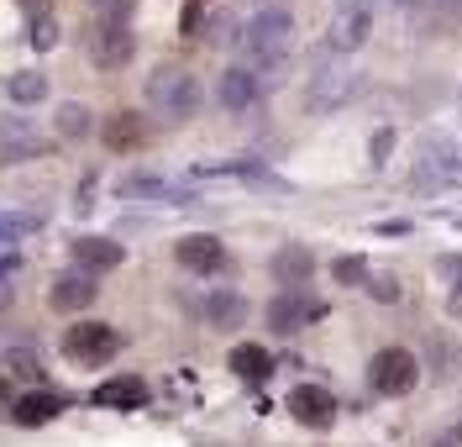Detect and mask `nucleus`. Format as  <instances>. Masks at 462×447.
I'll list each match as a JSON object with an SVG mask.
<instances>
[{"label": "nucleus", "instance_id": "nucleus-1", "mask_svg": "<svg viewBox=\"0 0 462 447\" xmlns=\"http://www.w3.org/2000/svg\"><path fill=\"white\" fill-rule=\"evenodd\" d=\"M236 48H242V69H253L258 79L273 74L289 59V48H294V16L279 11V5H263L258 16L236 32Z\"/></svg>", "mask_w": 462, "mask_h": 447}, {"label": "nucleus", "instance_id": "nucleus-2", "mask_svg": "<svg viewBox=\"0 0 462 447\" xmlns=\"http://www.w3.org/2000/svg\"><path fill=\"white\" fill-rule=\"evenodd\" d=\"M147 106H152V116H163V121H189L195 106H200V79L189 69L163 63V69L147 74Z\"/></svg>", "mask_w": 462, "mask_h": 447}, {"label": "nucleus", "instance_id": "nucleus-3", "mask_svg": "<svg viewBox=\"0 0 462 447\" xmlns=\"http://www.w3.org/2000/svg\"><path fill=\"white\" fill-rule=\"evenodd\" d=\"M457 184H462V148L452 137H426L415 169H410V190L415 195H441V190H457Z\"/></svg>", "mask_w": 462, "mask_h": 447}, {"label": "nucleus", "instance_id": "nucleus-4", "mask_svg": "<svg viewBox=\"0 0 462 447\" xmlns=\"http://www.w3.org/2000/svg\"><path fill=\"white\" fill-rule=\"evenodd\" d=\"M63 358L74 363V368H100V363H111L116 348H121V331L106 327V321H74V327L63 331Z\"/></svg>", "mask_w": 462, "mask_h": 447}, {"label": "nucleus", "instance_id": "nucleus-5", "mask_svg": "<svg viewBox=\"0 0 462 447\" xmlns=\"http://www.w3.org/2000/svg\"><path fill=\"white\" fill-rule=\"evenodd\" d=\"M415 385H420V363H415V353H404V348L374 353V363H368V389H374V395L400 400V395H410Z\"/></svg>", "mask_w": 462, "mask_h": 447}, {"label": "nucleus", "instance_id": "nucleus-6", "mask_svg": "<svg viewBox=\"0 0 462 447\" xmlns=\"http://www.w3.org/2000/svg\"><path fill=\"white\" fill-rule=\"evenodd\" d=\"M374 32V0H342L326 22V48L331 53H357Z\"/></svg>", "mask_w": 462, "mask_h": 447}, {"label": "nucleus", "instance_id": "nucleus-7", "mask_svg": "<svg viewBox=\"0 0 462 447\" xmlns=\"http://www.w3.org/2000/svg\"><path fill=\"white\" fill-rule=\"evenodd\" d=\"M132 59H137V37H132V27L116 22V16H100L95 32H89V63L116 74V69H126Z\"/></svg>", "mask_w": 462, "mask_h": 447}, {"label": "nucleus", "instance_id": "nucleus-8", "mask_svg": "<svg viewBox=\"0 0 462 447\" xmlns=\"http://www.w3.org/2000/svg\"><path fill=\"white\" fill-rule=\"evenodd\" d=\"M352 95H357V74L342 69V63H320L316 74H310V85H305V111L326 116V111L346 106Z\"/></svg>", "mask_w": 462, "mask_h": 447}, {"label": "nucleus", "instance_id": "nucleus-9", "mask_svg": "<svg viewBox=\"0 0 462 447\" xmlns=\"http://www.w3.org/2000/svg\"><path fill=\"white\" fill-rule=\"evenodd\" d=\"M95 300H100L95 274H63V279H53V290H48V305H53L58 316H79Z\"/></svg>", "mask_w": 462, "mask_h": 447}, {"label": "nucleus", "instance_id": "nucleus-10", "mask_svg": "<svg viewBox=\"0 0 462 447\" xmlns=\"http://www.w3.org/2000/svg\"><path fill=\"white\" fill-rule=\"evenodd\" d=\"M289 416L305 421V426H331L337 416V395L326 385H294L289 389Z\"/></svg>", "mask_w": 462, "mask_h": 447}, {"label": "nucleus", "instance_id": "nucleus-11", "mask_svg": "<svg viewBox=\"0 0 462 447\" xmlns=\"http://www.w3.org/2000/svg\"><path fill=\"white\" fill-rule=\"evenodd\" d=\"M173 258L189 268V274H216V268H226V247H221V237L189 232V237L173 242Z\"/></svg>", "mask_w": 462, "mask_h": 447}, {"label": "nucleus", "instance_id": "nucleus-12", "mask_svg": "<svg viewBox=\"0 0 462 447\" xmlns=\"http://www.w3.org/2000/svg\"><path fill=\"white\" fill-rule=\"evenodd\" d=\"M116 200H173L179 206V200H189V190L158 174H121L116 179Z\"/></svg>", "mask_w": 462, "mask_h": 447}, {"label": "nucleus", "instance_id": "nucleus-13", "mask_svg": "<svg viewBox=\"0 0 462 447\" xmlns=\"http://www.w3.org/2000/svg\"><path fill=\"white\" fill-rule=\"evenodd\" d=\"M216 100L226 106V111H247V106H258L263 100V79L253 74V69H226L221 79H216Z\"/></svg>", "mask_w": 462, "mask_h": 447}, {"label": "nucleus", "instance_id": "nucleus-14", "mask_svg": "<svg viewBox=\"0 0 462 447\" xmlns=\"http://www.w3.org/2000/svg\"><path fill=\"white\" fill-rule=\"evenodd\" d=\"M63 405H69L63 395H53V389L37 385V389H27V395H16V400H11V421L32 432V426H48V421H53Z\"/></svg>", "mask_w": 462, "mask_h": 447}, {"label": "nucleus", "instance_id": "nucleus-15", "mask_svg": "<svg viewBox=\"0 0 462 447\" xmlns=\"http://www.w3.org/2000/svg\"><path fill=\"white\" fill-rule=\"evenodd\" d=\"M69 253H74L79 274H106V268H121V258H126V247L116 237H74Z\"/></svg>", "mask_w": 462, "mask_h": 447}, {"label": "nucleus", "instance_id": "nucleus-16", "mask_svg": "<svg viewBox=\"0 0 462 447\" xmlns=\"http://www.w3.org/2000/svg\"><path fill=\"white\" fill-rule=\"evenodd\" d=\"M48 148L42 137H37V126L27 116H0V158L5 163H16V158H37V153Z\"/></svg>", "mask_w": 462, "mask_h": 447}, {"label": "nucleus", "instance_id": "nucleus-17", "mask_svg": "<svg viewBox=\"0 0 462 447\" xmlns=\"http://www.w3.org/2000/svg\"><path fill=\"white\" fill-rule=\"evenodd\" d=\"M205 327L242 331L247 327V295H236V290H216V295H205Z\"/></svg>", "mask_w": 462, "mask_h": 447}, {"label": "nucleus", "instance_id": "nucleus-18", "mask_svg": "<svg viewBox=\"0 0 462 447\" xmlns=\"http://www.w3.org/2000/svg\"><path fill=\"white\" fill-rule=\"evenodd\" d=\"M100 137H106V148L111 153H137L147 143V121L137 116V111H116V116H106Z\"/></svg>", "mask_w": 462, "mask_h": 447}, {"label": "nucleus", "instance_id": "nucleus-19", "mask_svg": "<svg viewBox=\"0 0 462 447\" xmlns=\"http://www.w3.org/2000/svg\"><path fill=\"white\" fill-rule=\"evenodd\" d=\"M95 405H106V411H137V405H147V379H137V374L106 379V385L95 389Z\"/></svg>", "mask_w": 462, "mask_h": 447}, {"label": "nucleus", "instance_id": "nucleus-20", "mask_svg": "<svg viewBox=\"0 0 462 447\" xmlns=\"http://www.w3.org/2000/svg\"><path fill=\"white\" fill-rule=\"evenodd\" d=\"M200 179H242V184H258V190H284V179L273 169H263L253 158H236V163H210V169H195Z\"/></svg>", "mask_w": 462, "mask_h": 447}, {"label": "nucleus", "instance_id": "nucleus-21", "mask_svg": "<svg viewBox=\"0 0 462 447\" xmlns=\"http://www.w3.org/2000/svg\"><path fill=\"white\" fill-rule=\"evenodd\" d=\"M316 316H320V305L305 300V295H279L273 305H268V327L279 331V337L294 331V327H305V321H316Z\"/></svg>", "mask_w": 462, "mask_h": 447}, {"label": "nucleus", "instance_id": "nucleus-22", "mask_svg": "<svg viewBox=\"0 0 462 447\" xmlns=\"http://www.w3.org/2000/svg\"><path fill=\"white\" fill-rule=\"evenodd\" d=\"M0 379L42 385L48 379V363H42V353H32V348H11V353H0Z\"/></svg>", "mask_w": 462, "mask_h": 447}, {"label": "nucleus", "instance_id": "nucleus-23", "mask_svg": "<svg viewBox=\"0 0 462 447\" xmlns=\"http://www.w3.org/2000/svg\"><path fill=\"white\" fill-rule=\"evenodd\" d=\"M310 274H316V258L305 247H279L273 253V279L279 284H294L300 290V284H310Z\"/></svg>", "mask_w": 462, "mask_h": 447}, {"label": "nucleus", "instance_id": "nucleus-24", "mask_svg": "<svg viewBox=\"0 0 462 447\" xmlns=\"http://www.w3.org/2000/svg\"><path fill=\"white\" fill-rule=\"evenodd\" d=\"M231 374H236V379H247V385H263V379H268V374H273V358L263 353L258 342H242V348H231Z\"/></svg>", "mask_w": 462, "mask_h": 447}, {"label": "nucleus", "instance_id": "nucleus-25", "mask_svg": "<svg viewBox=\"0 0 462 447\" xmlns=\"http://www.w3.org/2000/svg\"><path fill=\"white\" fill-rule=\"evenodd\" d=\"M42 232V216L37 210H0V247H16Z\"/></svg>", "mask_w": 462, "mask_h": 447}, {"label": "nucleus", "instance_id": "nucleus-26", "mask_svg": "<svg viewBox=\"0 0 462 447\" xmlns=\"http://www.w3.org/2000/svg\"><path fill=\"white\" fill-rule=\"evenodd\" d=\"M53 126H58V137H89L95 132V116H89V106H79V100H69V106H58V116H53Z\"/></svg>", "mask_w": 462, "mask_h": 447}, {"label": "nucleus", "instance_id": "nucleus-27", "mask_svg": "<svg viewBox=\"0 0 462 447\" xmlns=\"http://www.w3.org/2000/svg\"><path fill=\"white\" fill-rule=\"evenodd\" d=\"M200 42L205 48H231L236 42V16L231 11H210L200 22Z\"/></svg>", "mask_w": 462, "mask_h": 447}, {"label": "nucleus", "instance_id": "nucleus-28", "mask_svg": "<svg viewBox=\"0 0 462 447\" xmlns=\"http://www.w3.org/2000/svg\"><path fill=\"white\" fill-rule=\"evenodd\" d=\"M11 100H16V106H32V100H42V95H48V74H42V69H22V74H11Z\"/></svg>", "mask_w": 462, "mask_h": 447}, {"label": "nucleus", "instance_id": "nucleus-29", "mask_svg": "<svg viewBox=\"0 0 462 447\" xmlns=\"http://www.w3.org/2000/svg\"><path fill=\"white\" fill-rule=\"evenodd\" d=\"M58 37H63L58 16H53V11H37V16H32V27H27V42L37 48V53H53V48H58Z\"/></svg>", "mask_w": 462, "mask_h": 447}, {"label": "nucleus", "instance_id": "nucleus-30", "mask_svg": "<svg viewBox=\"0 0 462 447\" xmlns=\"http://www.w3.org/2000/svg\"><path fill=\"white\" fill-rule=\"evenodd\" d=\"M363 284H368V295H374L378 305H394V300H400V279H394V274H368Z\"/></svg>", "mask_w": 462, "mask_h": 447}, {"label": "nucleus", "instance_id": "nucleus-31", "mask_svg": "<svg viewBox=\"0 0 462 447\" xmlns=\"http://www.w3.org/2000/svg\"><path fill=\"white\" fill-rule=\"evenodd\" d=\"M331 274H337V284H363V279H368V264H363V258H337Z\"/></svg>", "mask_w": 462, "mask_h": 447}, {"label": "nucleus", "instance_id": "nucleus-32", "mask_svg": "<svg viewBox=\"0 0 462 447\" xmlns=\"http://www.w3.org/2000/svg\"><path fill=\"white\" fill-rule=\"evenodd\" d=\"M95 5V16H116V22H126V5L132 0H89Z\"/></svg>", "mask_w": 462, "mask_h": 447}, {"label": "nucleus", "instance_id": "nucleus-33", "mask_svg": "<svg viewBox=\"0 0 462 447\" xmlns=\"http://www.w3.org/2000/svg\"><path fill=\"white\" fill-rule=\"evenodd\" d=\"M389 148H394V132L383 126V132L374 137V148H368V153H374V169H383V158H389Z\"/></svg>", "mask_w": 462, "mask_h": 447}, {"label": "nucleus", "instance_id": "nucleus-34", "mask_svg": "<svg viewBox=\"0 0 462 447\" xmlns=\"http://www.w3.org/2000/svg\"><path fill=\"white\" fill-rule=\"evenodd\" d=\"M404 16H431V0H400Z\"/></svg>", "mask_w": 462, "mask_h": 447}, {"label": "nucleus", "instance_id": "nucleus-35", "mask_svg": "<svg viewBox=\"0 0 462 447\" xmlns=\"http://www.w3.org/2000/svg\"><path fill=\"white\" fill-rule=\"evenodd\" d=\"M431 447H462V426H447V432H441Z\"/></svg>", "mask_w": 462, "mask_h": 447}, {"label": "nucleus", "instance_id": "nucleus-36", "mask_svg": "<svg viewBox=\"0 0 462 447\" xmlns=\"http://www.w3.org/2000/svg\"><path fill=\"white\" fill-rule=\"evenodd\" d=\"M447 311L462 321V279H452V295H447Z\"/></svg>", "mask_w": 462, "mask_h": 447}, {"label": "nucleus", "instance_id": "nucleus-37", "mask_svg": "<svg viewBox=\"0 0 462 447\" xmlns=\"http://www.w3.org/2000/svg\"><path fill=\"white\" fill-rule=\"evenodd\" d=\"M441 274L447 279H462V258H441Z\"/></svg>", "mask_w": 462, "mask_h": 447}, {"label": "nucleus", "instance_id": "nucleus-38", "mask_svg": "<svg viewBox=\"0 0 462 447\" xmlns=\"http://www.w3.org/2000/svg\"><path fill=\"white\" fill-rule=\"evenodd\" d=\"M0 411H11V379H0Z\"/></svg>", "mask_w": 462, "mask_h": 447}, {"label": "nucleus", "instance_id": "nucleus-39", "mask_svg": "<svg viewBox=\"0 0 462 447\" xmlns=\"http://www.w3.org/2000/svg\"><path fill=\"white\" fill-rule=\"evenodd\" d=\"M431 11H462V0H431Z\"/></svg>", "mask_w": 462, "mask_h": 447}, {"label": "nucleus", "instance_id": "nucleus-40", "mask_svg": "<svg viewBox=\"0 0 462 447\" xmlns=\"http://www.w3.org/2000/svg\"><path fill=\"white\" fill-rule=\"evenodd\" d=\"M11 305V279H0V311Z\"/></svg>", "mask_w": 462, "mask_h": 447}]
</instances>
